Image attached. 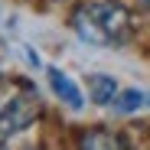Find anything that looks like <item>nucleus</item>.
Returning a JSON list of instances; mask_svg holds the SVG:
<instances>
[{
	"label": "nucleus",
	"mask_w": 150,
	"mask_h": 150,
	"mask_svg": "<svg viewBox=\"0 0 150 150\" xmlns=\"http://www.w3.org/2000/svg\"><path fill=\"white\" fill-rule=\"evenodd\" d=\"M72 30L88 46H117L131 33V16L114 0H91L75 10Z\"/></svg>",
	"instance_id": "nucleus-1"
},
{
	"label": "nucleus",
	"mask_w": 150,
	"mask_h": 150,
	"mask_svg": "<svg viewBox=\"0 0 150 150\" xmlns=\"http://www.w3.org/2000/svg\"><path fill=\"white\" fill-rule=\"evenodd\" d=\"M39 117V98L36 95H16L0 108V144L26 131L30 124Z\"/></svg>",
	"instance_id": "nucleus-2"
},
{
	"label": "nucleus",
	"mask_w": 150,
	"mask_h": 150,
	"mask_svg": "<svg viewBox=\"0 0 150 150\" xmlns=\"http://www.w3.org/2000/svg\"><path fill=\"white\" fill-rule=\"evenodd\" d=\"M46 75H49V88L56 91V98H59L62 105H69L72 111H82V108H85V95H82L79 85H75L72 75H65V72L56 69V65H49Z\"/></svg>",
	"instance_id": "nucleus-3"
},
{
	"label": "nucleus",
	"mask_w": 150,
	"mask_h": 150,
	"mask_svg": "<svg viewBox=\"0 0 150 150\" xmlns=\"http://www.w3.org/2000/svg\"><path fill=\"white\" fill-rule=\"evenodd\" d=\"M111 108H114L117 114L144 111V108H150V91H144V88H124V91H117V95H114Z\"/></svg>",
	"instance_id": "nucleus-4"
},
{
	"label": "nucleus",
	"mask_w": 150,
	"mask_h": 150,
	"mask_svg": "<svg viewBox=\"0 0 150 150\" xmlns=\"http://www.w3.org/2000/svg\"><path fill=\"white\" fill-rule=\"evenodd\" d=\"M88 91H91V101H95V105H111L114 95L121 91V85H117V79L98 72V75H91V79H88Z\"/></svg>",
	"instance_id": "nucleus-5"
},
{
	"label": "nucleus",
	"mask_w": 150,
	"mask_h": 150,
	"mask_svg": "<svg viewBox=\"0 0 150 150\" xmlns=\"http://www.w3.org/2000/svg\"><path fill=\"white\" fill-rule=\"evenodd\" d=\"M121 137H108V134H88L82 140V147H121Z\"/></svg>",
	"instance_id": "nucleus-6"
}]
</instances>
